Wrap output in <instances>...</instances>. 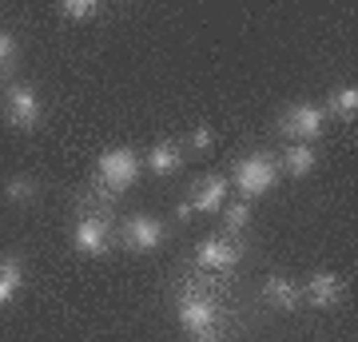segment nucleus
<instances>
[{
    "instance_id": "f257e3e1",
    "label": "nucleus",
    "mask_w": 358,
    "mask_h": 342,
    "mask_svg": "<svg viewBox=\"0 0 358 342\" xmlns=\"http://www.w3.org/2000/svg\"><path fill=\"white\" fill-rule=\"evenodd\" d=\"M143 164L140 155L131 152V148H108V152L96 159V191H103V195H120V191H128L136 179H140Z\"/></svg>"
},
{
    "instance_id": "f03ea898",
    "label": "nucleus",
    "mask_w": 358,
    "mask_h": 342,
    "mask_svg": "<svg viewBox=\"0 0 358 342\" xmlns=\"http://www.w3.org/2000/svg\"><path fill=\"white\" fill-rule=\"evenodd\" d=\"M4 115L16 131H36L44 120V104H40L32 84H8L4 88Z\"/></svg>"
},
{
    "instance_id": "7ed1b4c3",
    "label": "nucleus",
    "mask_w": 358,
    "mask_h": 342,
    "mask_svg": "<svg viewBox=\"0 0 358 342\" xmlns=\"http://www.w3.org/2000/svg\"><path fill=\"white\" fill-rule=\"evenodd\" d=\"M179 327L187 330V334H195V339H211L219 327V306L211 294L203 291H192L179 299Z\"/></svg>"
},
{
    "instance_id": "20e7f679",
    "label": "nucleus",
    "mask_w": 358,
    "mask_h": 342,
    "mask_svg": "<svg viewBox=\"0 0 358 342\" xmlns=\"http://www.w3.org/2000/svg\"><path fill=\"white\" fill-rule=\"evenodd\" d=\"M231 183L243 191V199H255V195H267V191L279 183V167H275V159H267V155H247V159L235 164V179H231Z\"/></svg>"
},
{
    "instance_id": "39448f33",
    "label": "nucleus",
    "mask_w": 358,
    "mask_h": 342,
    "mask_svg": "<svg viewBox=\"0 0 358 342\" xmlns=\"http://www.w3.org/2000/svg\"><path fill=\"white\" fill-rule=\"evenodd\" d=\"M322 127H327V112H322L319 104H291L279 120V131L282 136H291L294 143H310L322 136Z\"/></svg>"
},
{
    "instance_id": "423d86ee",
    "label": "nucleus",
    "mask_w": 358,
    "mask_h": 342,
    "mask_svg": "<svg viewBox=\"0 0 358 342\" xmlns=\"http://www.w3.org/2000/svg\"><path fill=\"white\" fill-rule=\"evenodd\" d=\"M239 255H243V247H239V239H231V235H207L199 247H195V263L203 266V271H231V266L239 263Z\"/></svg>"
},
{
    "instance_id": "0eeeda50",
    "label": "nucleus",
    "mask_w": 358,
    "mask_h": 342,
    "mask_svg": "<svg viewBox=\"0 0 358 342\" xmlns=\"http://www.w3.org/2000/svg\"><path fill=\"white\" fill-rule=\"evenodd\" d=\"M112 247V231H108V215L84 211L76 223V251L80 255H108Z\"/></svg>"
},
{
    "instance_id": "6e6552de",
    "label": "nucleus",
    "mask_w": 358,
    "mask_h": 342,
    "mask_svg": "<svg viewBox=\"0 0 358 342\" xmlns=\"http://www.w3.org/2000/svg\"><path fill=\"white\" fill-rule=\"evenodd\" d=\"M164 239H167L164 223L152 219V215H131L128 223H124V243H128V251H136V255L155 251Z\"/></svg>"
},
{
    "instance_id": "1a4fd4ad",
    "label": "nucleus",
    "mask_w": 358,
    "mask_h": 342,
    "mask_svg": "<svg viewBox=\"0 0 358 342\" xmlns=\"http://www.w3.org/2000/svg\"><path fill=\"white\" fill-rule=\"evenodd\" d=\"M227 187H231V183H227L223 176H207L203 187L195 191V199H192V203H179L176 215H179V219H192V211H207V215H211V211H223Z\"/></svg>"
},
{
    "instance_id": "9d476101",
    "label": "nucleus",
    "mask_w": 358,
    "mask_h": 342,
    "mask_svg": "<svg viewBox=\"0 0 358 342\" xmlns=\"http://www.w3.org/2000/svg\"><path fill=\"white\" fill-rule=\"evenodd\" d=\"M303 299H307L310 306H319V311H331V306L343 303V279H338L334 271H319V275H310Z\"/></svg>"
},
{
    "instance_id": "9b49d317",
    "label": "nucleus",
    "mask_w": 358,
    "mask_h": 342,
    "mask_svg": "<svg viewBox=\"0 0 358 342\" xmlns=\"http://www.w3.org/2000/svg\"><path fill=\"white\" fill-rule=\"evenodd\" d=\"M263 299H267L275 311H299L303 291H299V283H291L287 275H267V283H263Z\"/></svg>"
},
{
    "instance_id": "f8f14e48",
    "label": "nucleus",
    "mask_w": 358,
    "mask_h": 342,
    "mask_svg": "<svg viewBox=\"0 0 358 342\" xmlns=\"http://www.w3.org/2000/svg\"><path fill=\"white\" fill-rule=\"evenodd\" d=\"M24 287V263L16 255H0V311L13 303Z\"/></svg>"
},
{
    "instance_id": "ddd939ff",
    "label": "nucleus",
    "mask_w": 358,
    "mask_h": 342,
    "mask_svg": "<svg viewBox=\"0 0 358 342\" xmlns=\"http://www.w3.org/2000/svg\"><path fill=\"white\" fill-rule=\"evenodd\" d=\"M179 164H183V152H179V143H171V140L155 143L152 152H148V167H152L155 176H176Z\"/></svg>"
},
{
    "instance_id": "4468645a",
    "label": "nucleus",
    "mask_w": 358,
    "mask_h": 342,
    "mask_svg": "<svg viewBox=\"0 0 358 342\" xmlns=\"http://www.w3.org/2000/svg\"><path fill=\"white\" fill-rule=\"evenodd\" d=\"M315 164H319V152H315L310 143H291V148L282 152V167H287L291 176H307Z\"/></svg>"
},
{
    "instance_id": "2eb2a0df",
    "label": "nucleus",
    "mask_w": 358,
    "mask_h": 342,
    "mask_svg": "<svg viewBox=\"0 0 358 342\" xmlns=\"http://www.w3.org/2000/svg\"><path fill=\"white\" fill-rule=\"evenodd\" d=\"M247 223H251V207H247V199H239V203H227L223 207V235H243L247 231Z\"/></svg>"
},
{
    "instance_id": "dca6fc26",
    "label": "nucleus",
    "mask_w": 358,
    "mask_h": 342,
    "mask_svg": "<svg viewBox=\"0 0 358 342\" xmlns=\"http://www.w3.org/2000/svg\"><path fill=\"white\" fill-rule=\"evenodd\" d=\"M331 112L338 120H355L358 115V88L355 84H343V88L331 92Z\"/></svg>"
},
{
    "instance_id": "f3484780",
    "label": "nucleus",
    "mask_w": 358,
    "mask_h": 342,
    "mask_svg": "<svg viewBox=\"0 0 358 342\" xmlns=\"http://www.w3.org/2000/svg\"><path fill=\"white\" fill-rule=\"evenodd\" d=\"M36 179L32 176H13L8 183H4V195H8V203H32L36 199Z\"/></svg>"
},
{
    "instance_id": "a211bd4d",
    "label": "nucleus",
    "mask_w": 358,
    "mask_h": 342,
    "mask_svg": "<svg viewBox=\"0 0 358 342\" xmlns=\"http://www.w3.org/2000/svg\"><path fill=\"white\" fill-rule=\"evenodd\" d=\"M100 13V4L96 0H64L60 4V16H68V20H88V16Z\"/></svg>"
},
{
    "instance_id": "6ab92c4d",
    "label": "nucleus",
    "mask_w": 358,
    "mask_h": 342,
    "mask_svg": "<svg viewBox=\"0 0 358 342\" xmlns=\"http://www.w3.org/2000/svg\"><path fill=\"white\" fill-rule=\"evenodd\" d=\"M187 148H192V152H211V148H215V127L211 124H195L192 136H187Z\"/></svg>"
},
{
    "instance_id": "aec40b11",
    "label": "nucleus",
    "mask_w": 358,
    "mask_h": 342,
    "mask_svg": "<svg viewBox=\"0 0 358 342\" xmlns=\"http://www.w3.org/2000/svg\"><path fill=\"white\" fill-rule=\"evenodd\" d=\"M13 52H16V40L8 36V32H0V72L13 64Z\"/></svg>"
},
{
    "instance_id": "412c9836",
    "label": "nucleus",
    "mask_w": 358,
    "mask_h": 342,
    "mask_svg": "<svg viewBox=\"0 0 358 342\" xmlns=\"http://www.w3.org/2000/svg\"><path fill=\"white\" fill-rule=\"evenodd\" d=\"M199 342H223V339H215V334H211V339H199Z\"/></svg>"
}]
</instances>
